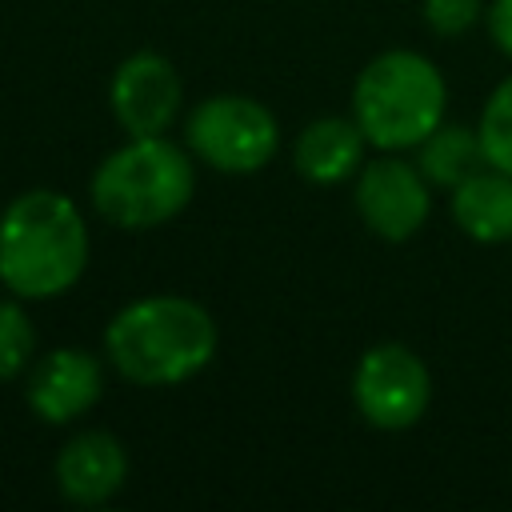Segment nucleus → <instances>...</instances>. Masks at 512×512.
<instances>
[{
  "mask_svg": "<svg viewBox=\"0 0 512 512\" xmlns=\"http://www.w3.org/2000/svg\"><path fill=\"white\" fill-rule=\"evenodd\" d=\"M104 352L124 380L172 388L204 372L216 356V320L188 296H144L108 320Z\"/></svg>",
  "mask_w": 512,
  "mask_h": 512,
  "instance_id": "obj_1",
  "label": "nucleus"
},
{
  "mask_svg": "<svg viewBox=\"0 0 512 512\" xmlns=\"http://www.w3.org/2000/svg\"><path fill=\"white\" fill-rule=\"evenodd\" d=\"M364 132L352 116H320L292 144V168L308 184H340L364 164Z\"/></svg>",
  "mask_w": 512,
  "mask_h": 512,
  "instance_id": "obj_11",
  "label": "nucleus"
},
{
  "mask_svg": "<svg viewBox=\"0 0 512 512\" xmlns=\"http://www.w3.org/2000/svg\"><path fill=\"white\" fill-rule=\"evenodd\" d=\"M128 480L124 444L112 432H76L56 456V488L68 504L96 508L112 500Z\"/></svg>",
  "mask_w": 512,
  "mask_h": 512,
  "instance_id": "obj_10",
  "label": "nucleus"
},
{
  "mask_svg": "<svg viewBox=\"0 0 512 512\" xmlns=\"http://www.w3.org/2000/svg\"><path fill=\"white\" fill-rule=\"evenodd\" d=\"M432 184L424 180V172L408 160H400L396 152H384L368 164H360L356 172V212L368 224V232H376L380 240H412L432 212Z\"/></svg>",
  "mask_w": 512,
  "mask_h": 512,
  "instance_id": "obj_7",
  "label": "nucleus"
},
{
  "mask_svg": "<svg viewBox=\"0 0 512 512\" xmlns=\"http://www.w3.org/2000/svg\"><path fill=\"white\" fill-rule=\"evenodd\" d=\"M420 16L436 36L452 40L484 16V0H420Z\"/></svg>",
  "mask_w": 512,
  "mask_h": 512,
  "instance_id": "obj_16",
  "label": "nucleus"
},
{
  "mask_svg": "<svg viewBox=\"0 0 512 512\" xmlns=\"http://www.w3.org/2000/svg\"><path fill=\"white\" fill-rule=\"evenodd\" d=\"M416 168L424 172L428 184L452 192V188L464 184L472 172L488 168V156H484V144H480V128L440 120V124L416 144Z\"/></svg>",
  "mask_w": 512,
  "mask_h": 512,
  "instance_id": "obj_13",
  "label": "nucleus"
},
{
  "mask_svg": "<svg viewBox=\"0 0 512 512\" xmlns=\"http://www.w3.org/2000/svg\"><path fill=\"white\" fill-rule=\"evenodd\" d=\"M88 268V224L56 188L20 192L0 212V284L20 300L64 296Z\"/></svg>",
  "mask_w": 512,
  "mask_h": 512,
  "instance_id": "obj_2",
  "label": "nucleus"
},
{
  "mask_svg": "<svg viewBox=\"0 0 512 512\" xmlns=\"http://www.w3.org/2000/svg\"><path fill=\"white\" fill-rule=\"evenodd\" d=\"M448 88L436 64L412 48H392L368 60L352 84V120L380 152L416 148L444 120Z\"/></svg>",
  "mask_w": 512,
  "mask_h": 512,
  "instance_id": "obj_4",
  "label": "nucleus"
},
{
  "mask_svg": "<svg viewBox=\"0 0 512 512\" xmlns=\"http://www.w3.org/2000/svg\"><path fill=\"white\" fill-rule=\"evenodd\" d=\"M104 392V364L84 348H52L36 360L24 396L36 420L44 424H72L84 416Z\"/></svg>",
  "mask_w": 512,
  "mask_h": 512,
  "instance_id": "obj_9",
  "label": "nucleus"
},
{
  "mask_svg": "<svg viewBox=\"0 0 512 512\" xmlns=\"http://www.w3.org/2000/svg\"><path fill=\"white\" fill-rule=\"evenodd\" d=\"M356 412L380 432L412 428L432 400V372L408 344H372L352 372Z\"/></svg>",
  "mask_w": 512,
  "mask_h": 512,
  "instance_id": "obj_6",
  "label": "nucleus"
},
{
  "mask_svg": "<svg viewBox=\"0 0 512 512\" xmlns=\"http://www.w3.org/2000/svg\"><path fill=\"white\" fill-rule=\"evenodd\" d=\"M88 192L96 212L124 232L160 228L188 208L196 164L168 136H128V144L96 164Z\"/></svg>",
  "mask_w": 512,
  "mask_h": 512,
  "instance_id": "obj_3",
  "label": "nucleus"
},
{
  "mask_svg": "<svg viewBox=\"0 0 512 512\" xmlns=\"http://www.w3.org/2000/svg\"><path fill=\"white\" fill-rule=\"evenodd\" d=\"M184 140H188V152L208 168L228 176H248L276 156L280 124L272 108H264L260 100L220 92L192 108L184 124Z\"/></svg>",
  "mask_w": 512,
  "mask_h": 512,
  "instance_id": "obj_5",
  "label": "nucleus"
},
{
  "mask_svg": "<svg viewBox=\"0 0 512 512\" xmlns=\"http://www.w3.org/2000/svg\"><path fill=\"white\" fill-rule=\"evenodd\" d=\"M476 128H480V144H484L488 164L500 172H512V76L492 88Z\"/></svg>",
  "mask_w": 512,
  "mask_h": 512,
  "instance_id": "obj_14",
  "label": "nucleus"
},
{
  "mask_svg": "<svg viewBox=\"0 0 512 512\" xmlns=\"http://www.w3.org/2000/svg\"><path fill=\"white\" fill-rule=\"evenodd\" d=\"M488 36L504 56H512V0L488 4Z\"/></svg>",
  "mask_w": 512,
  "mask_h": 512,
  "instance_id": "obj_17",
  "label": "nucleus"
},
{
  "mask_svg": "<svg viewBox=\"0 0 512 512\" xmlns=\"http://www.w3.org/2000/svg\"><path fill=\"white\" fill-rule=\"evenodd\" d=\"M36 352V328L32 316L24 312L20 296L16 300H0V384L16 380Z\"/></svg>",
  "mask_w": 512,
  "mask_h": 512,
  "instance_id": "obj_15",
  "label": "nucleus"
},
{
  "mask_svg": "<svg viewBox=\"0 0 512 512\" xmlns=\"http://www.w3.org/2000/svg\"><path fill=\"white\" fill-rule=\"evenodd\" d=\"M452 220L476 244H504L512 240V172L480 168L464 184L452 188Z\"/></svg>",
  "mask_w": 512,
  "mask_h": 512,
  "instance_id": "obj_12",
  "label": "nucleus"
},
{
  "mask_svg": "<svg viewBox=\"0 0 512 512\" xmlns=\"http://www.w3.org/2000/svg\"><path fill=\"white\" fill-rule=\"evenodd\" d=\"M184 84L168 56L132 52L108 84V108L128 136H164L180 112Z\"/></svg>",
  "mask_w": 512,
  "mask_h": 512,
  "instance_id": "obj_8",
  "label": "nucleus"
}]
</instances>
